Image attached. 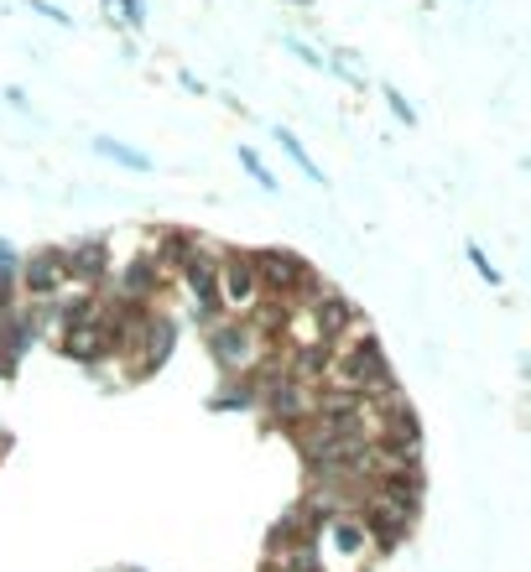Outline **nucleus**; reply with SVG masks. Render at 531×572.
Wrapping results in <instances>:
<instances>
[]
</instances>
